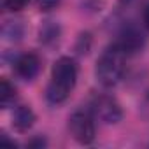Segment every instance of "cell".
<instances>
[{
    "label": "cell",
    "mask_w": 149,
    "mask_h": 149,
    "mask_svg": "<svg viewBox=\"0 0 149 149\" xmlns=\"http://www.w3.org/2000/svg\"><path fill=\"white\" fill-rule=\"evenodd\" d=\"M16 102H18L16 88L7 79H2L0 81V107L2 109H11V107L16 105Z\"/></svg>",
    "instance_id": "cell-8"
},
{
    "label": "cell",
    "mask_w": 149,
    "mask_h": 149,
    "mask_svg": "<svg viewBox=\"0 0 149 149\" xmlns=\"http://www.w3.org/2000/svg\"><path fill=\"white\" fill-rule=\"evenodd\" d=\"M60 35H61V30L53 21H44V25L40 26V32H39L42 44H56L60 40Z\"/></svg>",
    "instance_id": "cell-9"
},
{
    "label": "cell",
    "mask_w": 149,
    "mask_h": 149,
    "mask_svg": "<svg viewBox=\"0 0 149 149\" xmlns=\"http://www.w3.org/2000/svg\"><path fill=\"white\" fill-rule=\"evenodd\" d=\"M46 144H47V142H46L44 139H40V137H39V139H35V140H32V142H30L28 146H32V147H33V146H46Z\"/></svg>",
    "instance_id": "cell-16"
},
{
    "label": "cell",
    "mask_w": 149,
    "mask_h": 149,
    "mask_svg": "<svg viewBox=\"0 0 149 149\" xmlns=\"http://www.w3.org/2000/svg\"><path fill=\"white\" fill-rule=\"evenodd\" d=\"M0 146H9V147H16V142L7 139V133H0Z\"/></svg>",
    "instance_id": "cell-14"
},
{
    "label": "cell",
    "mask_w": 149,
    "mask_h": 149,
    "mask_svg": "<svg viewBox=\"0 0 149 149\" xmlns=\"http://www.w3.org/2000/svg\"><path fill=\"white\" fill-rule=\"evenodd\" d=\"M30 0H4V7L11 13H18L28 6Z\"/></svg>",
    "instance_id": "cell-11"
},
{
    "label": "cell",
    "mask_w": 149,
    "mask_h": 149,
    "mask_svg": "<svg viewBox=\"0 0 149 149\" xmlns=\"http://www.w3.org/2000/svg\"><path fill=\"white\" fill-rule=\"evenodd\" d=\"M95 116L91 114L90 109H77L74 111L68 118V132L74 137V140L88 146L95 140L97 135V125H95Z\"/></svg>",
    "instance_id": "cell-3"
},
{
    "label": "cell",
    "mask_w": 149,
    "mask_h": 149,
    "mask_svg": "<svg viewBox=\"0 0 149 149\" xmlns=\"http://www.w3.org/2000/svg\"><path fill=\"white\" fill-rule=\"evenodd\" d=\"M142 21H144V26H146V30L149 32V4L144 7V13H142Z\"/></svg>",
    "instance_id": "cell-15"
},
{
    "label": "cell",
    "mask_w": 149,
    "mask_h": 149,
    "mask_svg": "<svg viewBox=\"0 0 149 149\" xmlns=\"http://www.w3.org/2000/svg\"><path fill=\"white\" fill-rule=\"evenodd\" d=\"M40 67H42V61L35 53H23L16 56V60L13 61L14 74L21 81H33L39 76Z\"/></svg>",
    "instance_id": "cell-5"
},
{
    "label": "cell",
    "mask_w": 149,
    "mask_h": 149,
    "mask_svg": "<svg viewBox=\"0 0 149 149\" xmlns=\"http://www.w3.org/2000/svg\"><path fill=\"white\" fill-rule=\"evenodd\" d=\"M23 33H25V28H23L21 21H6L2 26V35L6 40H11V42L19 40L23 37Z\"/></svg>",
    "instance_id": "cell-10"
},
{
    "label": "cell",
    "mask_w": 149,
    "mask_h": 149,
    "mask_svg": "<svg viewBox=\"0 0 149 149\" xmlns=\"http://www.w3.org/2000/svg\"><path fill=\"white\" fill-rule=\"evenodd\" d=\"M11 119H13V128L16 130V132H19V133H25V132H28L33 125H35V112L32 111V107L30 105H25V104H16L14 105V109H13V116H11Z\"/></svg>",
    "instance_id": "cell-7"
},
{
    "label": "cell",
    "mask_w": 149,
    "mask_h": 149,
    "mask_svg": "<svg viewBox=\"0 0 149 149\" xmlns=\"http://www.w3.org/2000/svg\"><path fill=\"white\" fill-rule=\"evenodd\" d=\"M139 112H140V116H142L146 121H149V91H147V93L144 95V98L140 100Z\"/></svg>",
    "instance_id": "cell-13"
},
{
    "label": "cell",
    "mask_w": 149,
    "mask_h": 149,
    "mask_svg": "<svg viewBox=\"0 0 149 149\" xmlns=\"http://www.w3.org/2000/svg\"><path fill=\"white\" fill-rule=\"evenodd\" d=\"M61 0H37V4H39V9L42 13H49L53 9H56L60 6Z\"/></svg>",
    "instance_id": "cell-12"
},
{
    "label": "cell",
    "mask_w": 149,
    "mask_h": 149,
    "mask_svg": "<svg viewBox=\"0 0 149 149\" xmlns=\"http://www.w3.org/2000/svg\"><path fill=\"white\" fill-rule=\"evenodd\" d=\"M77 83V63L70 56H60L51 68V79L46 88V98L53 105L63 104Z\"/></svg>",
    "instance_id": "cell-1"
},
{
    "label": "cell",
    "mask_w": 149,
    "mask_h": 149,
    "mask_svg": "<svg viewBox=\"0 0 149 149\" xmlns=\"http://www.w3.org/2000/svg\"><path fill=\"white\" fill-rule=\"evenodd\" d=\"M126 70V53L114 42L105 47L97 60L95 76L104 88H114L121 83Z\"/></svg>",
    "instance_id": "cell-2"
},
{
    "label": "cell",
    "mask_w": 149,
    "mask_h": 149,
    "mask_svg": "<svg viewBox=\"0 0 149 149\" xmlns=\"http://www.w3.org/2000/svg\"><path fill=\"white\" fill-rule=\"evenodd\" d=\"M90 111L97 121L104 125H116L123 119V109L119 102L105 93H97L90 100Z\"/></svg>",
    "instance_id": "cell-4"
},
{
    "label": "cell",
    "mask_w": 149,
    "mask_h": 149,
    "mask_svg": "<svg viewBox=\"0 0 149 149\" xmlns=\"http://www.w3.org/2000/svg\"><path fill=\"white\" fill-rule=\"evenodd\" d=\"M116 44L126 54H132V53H137V51H140L144 47L146 37L135 25H125L121 33H119V39L116 40Z\"/></svg>",
    "instance_id": "cell-6"
}]
</instances>
